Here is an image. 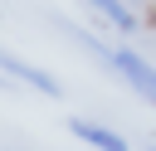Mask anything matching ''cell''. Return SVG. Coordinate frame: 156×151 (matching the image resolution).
Segmentation results:
<instances>
[{"label": "cell", "mask_w": 156, "mask_h": 151, "mask_svg": "<svg viewBox=\"0 0 156 151\" xmlns=\"http://www.w3.org/2000/svg\"><path fill=\"white\" fill-rule=\"evenodd\" d=\"M151 151H156V146H151Z\"/></svg>", "instance_id": "8992f818"}, {"label": "cell", "mask_w": 156, "mask_h": 151, "mask_svg": "<svg viewBox=\"0 0 156 151\" xmlns=\"http://www.w3.org/2000/svg\"><path fill=\"white\" fill-rule=\"evenodd\" d=\"M68 132H73L78 141H88L93 151H132V146H127V141H122L112 127H102V122H88V117H73V122H68Z\"/></svg>", "instance_id": "3957f363"}, {"label": "cell", "mask_w": 156, "mask_h": 151, "mask_svg": "<svg viewBox=\"0 0 156 151\" xmlns=\"http://www.w3.org/2000/svg\"><path fill=\"white\" fill-rule=\"evenodd\" d=\"M112 29H122V34H136L141 24H136V10H132V0H88Z\"/></svg>", "instance_id": "277c9868"}, {"label": "cell", "mask_w": 156, "mask_h": 151, "mask_svg": "<svg viewBox=\"0 0 156 151\" xmlns=\"http://www.w3.org/2000/svg\"><path fill=\"white\" fill-rule=\"evenodd\" d=\"M78 44L93 49V54H98V58H102V63H107L136 97H146V102L156 107V68H151L141 54H132V49H107V44H98V39H88V34H78Z\"/></svg>", "instance_id": "6da1fadb"}, {"label": "cell", "mask_w": 156, "mask_h": 151, "mask_svg": "<svg viewBox=\"0 0 156 151\" xmlns=\"http://www.w3.org/2000/svg\"><path fill=\"white\" fill-rule=\"evenodd\" d=\"M0 63H5V73H10V78H20V83H29V88H39L44 97H58V93H63L54 73H44V68H34V63H24L20 54H5Z\"/></svg>", "instance_id": "7a4b0ae2"}, {"label": "cell", "mask_w": 156, "mask_h": 151, "mask_svg": "<svg viewBox=\"0 0 156 151\" xmlns=\"http://www.w3.org/2000/svg\"><path fill=\"white\" fill-rule=\"evenodd\" d=\"M146 24H151V29H156V10H151V19H146Z\"/></svg>", "instance_id": "5b68a950"}]
</instances>
